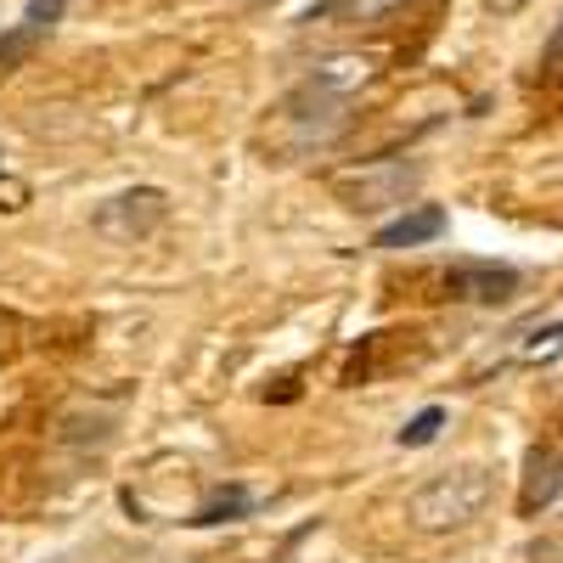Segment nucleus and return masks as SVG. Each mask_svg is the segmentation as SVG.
Instances as JSON below:
<instances>
[{"label": "nucleus", "mask_w": 563, "mask_h": 563, "mask_svg": "<svg viewBox=\"0 0 563 563\" xmlns=\"http://www.w3.org/2000/svg\"><path fill=\"white\" fill-rule=\"evenodd\" d=\"M440 429H445V411L440 406H429V411H417L406 429H400V445L406 451H417V445H434L440 440Z\"/></svg>", "instance_id": "nucleus-9"}, {"label": "nucleus", "mask_w": 563, "mask_h": 563, "mask_svg": "<svg viewBox=\"0 0 563 563\" xmlns=\"http://www.w3.org/2000/svg\"><path fill=\"white\" fill-rule=\"evenodd\" d=\"M350 192V209H389V203H406V186H411V169H389V175H355V180H339Z\"/></svg>", "instance_id": "nucleus-7"}, {"label": "nucleus", "mask_w": 563, "mask_h": 563, "mask_svg": "<svg viewBox=\"0 0 563 563\" xmlns=\"http://www.w3.org/2000/svg\"><path fill=\"white\" fill-rule=\"evenodd\" d=\"M563 496V451L552 445H536L530 462H525V490H519V507L525 512H541Z\"/></svg>", "instance_id": "nucleus-5"}, {"label": "nucleus", "mask_w": 563, "mask_h": 563, "mask_svg": "<svg viewBox=\"0 0 563 563\" xmlns=\"http://www.w3.org/2000/svg\"><path fill=\"white\" fill-rule=\"evenodd\" d=\"M169 214V198L158 186H135V192H119L97 209V231L113 243H135V238H153Z\"/></svg>", "instance_id": "nucleus-3"}, {"label": "nucleus", "mask_w": 563, "mask_h": 563, "mask_svg": "<svg viewBox=\"0 0 563 563\" xmlns=\"http://www.w3.org/2000/svg\"><path fill=\"white\" fill-rule=\"evenodd\" d=\"M485 7H490V18H512V12H525L530 0H485Z\"/></svg>", "instance_id": "nucleus-14"}, {"label": "nucleus", "mask_w": 563, "mask_h": 563, "mask_svg": "<svg viewBox=\"0 0 563 563\" xmlns=\"http://www.w3.org/2000/svg\"><path fill=\"white\" fill-rule=\"evenodd\" d=\"M440 231H445V209L422 203V209H411V214H400V220H389L378 231V249L384 254H400V249H417V243H434Z\"/></svg>", "instance_id": "nucleus-6"}, {"label": "nucleus", "mask_w": 563, "mask_h": 563, "mask_svg": "<svg viewBox=\"0 0 563 563\" xmlns=\"http://www.w3.org/2000/svg\"><path fill=\"white\" fill-rule=\"evenodd\" d=\"M406 7V0H350V18L355 23H384V18H395Z\"/></svg>", "instance_id": "nucleus-11"}, {"label": "nucleus", "mask_w": 563, "mask_h": 563, "mask_svg": "<svg viewBox=\"0 0 563 563\" xmlns=\"http://www.w3.org/2000/svg\"><path fill=\"white\" fill-rule=\"evenodd\" d=\"M57 18H63V0H29V18H23V29H34V34H40V29H52Z\"/></svg>", "instance_id": "nucleus-13"}, {"label": "nucleus", "mask_w": 563, "mask_h": 563, "mask_svg": "<svg viewBox=\"0 0 563 563\" xmlns=\"http://www.w3.org/2000/svg\"><path fill=\"white\" fill-rule=\"evenodd\" d=\"M445 294L462 305H507L519 294V271L496 265V260H456L445 271Z\"/></svg>", "instance_id": "nucleus-4"}, {"label": "nucleus", "mask_w": 563, "mask_h": 563, "mask_svg": "<svg viewBox=\"0 0 563 563\" xmlns=\"http://www.w3.org/2000/svg\"><path fill=\"white\" fill-rule=\"evenodd\" d=\"M490 474L485 467H451V474H434L429 485H422L411 496V525L417 530H462V525H474L479 512L490 507Z\"/></svg>", "instance_id": "nucleus-1"}, {"label": "nucleus", "mask_w": 563, "mask_h": 563, "mask_svg": "<svg viewBox=\"0 0 563 563\" xmlns=\"http://www.w3.org/2000/svg\"><path fill=\"white\" fill-rule=\"evenodd\" d=\"M249 507H254V496H249V490H220L209 507H198V519H192V525H225V519H243Z\"/></svg>", "instance_id": "nucleus-8"}, {"label": "nucleus", "mask_w": 563, "mask_h": 563, "mask_svg": "<svg viewBox=\"0 0 563 563\" xmlns=\"http://www.w3.org/2000/svg\"><path fill=\"white\" fill-rule=\"evenodd\" d=\"M563 355V321L558 327H547V333L536 339V344H525V361H558Z\"/></svg>", "instance_id": "nucleus-12"}, {"label": "nucleus", "mask_w": 563, "mask_h": 563, "mask_svg": "<svg viewBox=\"0 0 563 563\" xmlns=\"http://www.w3.org/2000/svg\"><path fill=\"white\" fill-rule=\"evenodd\" d=\"M249 7H276V0H249Z\"/></svg>", "instance_id": "nucleus-15"}, {"label": "nucleus", "mask_w": 563, "mask_h": 563, "mask_svg": "<svg viewBox=\"0 0 563 563\" xmlns=\"http://www.w3.org/2000/svg\"><path fill=\"white\" fill-rule=\"evenodd\" d=\"M344 108H350V90L316 68L294 97L282 102V124H288L294 147L305 153V147H321V141H333L344 130Z\"/></svg>", "instance_id": "nucleus-2"}, {"label": "nucleus", "mask_w": 563, "mask_h": 563, "mask_svg": "<svg viewBox=\"0 0 563 563\" xmlns=\"http://www.w3.org/2000/svg\"><path fill=\"white\" fill-rule=\"evenodd\" d=\"M541 79H552V85H563V18H558V29H552V40L541 45Z\"/></svg>", "instance_id": "nucleus-10"}]
</instances>
